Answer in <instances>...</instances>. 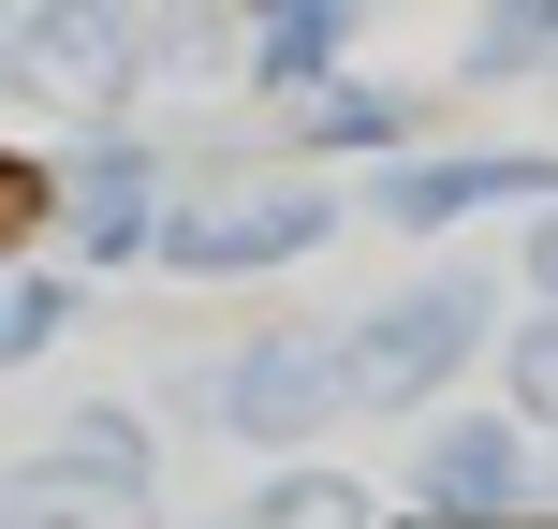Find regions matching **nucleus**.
<instances>
[{
    "label": "nucleus",
    "instance_id": "1",
    "mask_svg": "<svg viewBox=\"0 0 558 529\" xmlns=\"http://www.w3.org/2000/svg\"><path fill=\"white\" fill-rule=\"evenodd\" d=\"M471 353H485V279H426V294L353 324V383L367 397H441Z\"/></svg>",
    "mask_w": 558,
    "mask_h": 529
},
{
    "label": "nucleus",
    "instance_id": "2",
    "mask_svg": "<svg viewBox=\"0 0 558 529\" xmlns=\"http://www.w3.org/2000/svg\"><path fill=\"white\" fill-rule=\"evenodd\" d=\"M338 397H353V338H265V353H235L221 383H206V412L235 426V442H308V426L338 412Z\"/></svg>",
    "mask_w": 558,
    "mask_h": 529
},
{
    "label": "nucleus",
    "instance_id": "3",
    "mask_svg": "<svg viewBox=\"0 0 558 529\" xmlns=\"http://www.w3.org/2000/svg\"><path fill=\"white\" fill-rule=\"evenodd\" d=\"M324 221H338V206L308 192V177H265V192H235V206H177V221H162V265H192V279H235V265H294Z\"/></svg>",
    "mask_w": 558,
    "mask_h": 529
},
{
    "label": "nucleus",
    "instance_id": "4",
    "mask_svg": "<svg viewBox=\"0 0 558 529\" xmlns=\"http://www.w3.org/2000/svg\"><path fill=\"white\" fill-rule=\"evenodd\" d=\"M514 485H530V442H514L500 412H471V426H441V442H426V471H412V501L471 529V515H500Z\"/></svg>",
    "mask_w": 558,
    "mask_h": 529
},
{
    "label": "nucleus",
    "instance_id": "5",
    "mask_svg": "<svg viewBox=\"0 0 558 529\" xmlns=\"http://www.w3.org/2000/svg\"><path fill=\"white\" fill-rule=\"evenodd\" d=\"M15 74L29 88H74V104H118L133 45H118V15H88V0H45V15L15 29Z\"/></svg>",
    "mask_w": 558,
    "mask_h": 529
},
{
    "label": "nucleus",
    "instance_id": "6",
    "mask_svg": "<svg viewBox=\"0 0 558 529\" xmlns=\"http://www.w3.org/2000/svg\"><path fill=\"white\" fill-rule=\"evenodd\" d=\"M514 192H558V177H544V163H397V177H383V221H397V236H441V221L514 206Z\"/></svg>",
    "mask_w": 558,
    "mask_h": 529
},
{
    "label": "nucleus",
    "instance_id": "7",
    "mask_svg": "<svg viewBox=\"0 0 558 529\" xmlns=\"http://www.w3.org/2000/svg\"><path fill=\"white\" fill-rule=\"evenodd\" d=\"M0 529H133V485L74 471V456H29V471L0 485Z\"/></svg>",
    "mask_w": 558,
    "mask_h": 529
},
{
    "label": "nucleus",
    "instance_id": "8",
    "mask_svg": "<svg viewBox=\"0 0 558 529\" xmlns=\"http://www.w3.org/2000/svg\"><path fill=\"white\" fill-rule=\"evenodd\" d=\"M74 251H147V147H88L74 163Z\"/></svg>",
    "mask_w": 558,
    "mask_h": 529
},
{
    "label": "nucleus",
    "instance_id": "9",
    "mask_svg": "<svg viewBox=\"0 0 558 529\" xmlns=\"http://www.w3.org/2000/svg\"><path fill=\"white\" fill-rule=\"evenodd\" d=\"M235 529H367V501H353L338 471H279V485H251Z\"/></svg>",
    "mask_w": 558,
    "mask_h": 529
},
{
    "label": "nucleus",
    "instance_id": "10",
    "mask_svg": "<svg viewBox=\"0 0 558 529\" xmlns=\"http://www.w3.org/2000/svg\"><path fill=\"white\" fill-rule=\"evenodd\" d=\"M530 59H558V0H485V29H471V74L500 88V74H530Z\"/></svg>",
    "mask_w": 558,
    "mask_h": 529
},
{
    "label": "nucleus",
    "instance_id": "11",
    "mask_svg": "<svg viewBox=\"0 0 558 529\" xmlns=\"http://www.w3.org/2000/svg\"><path fill=\"white\" fill-rule=\"evenodd\" d=\"M338 15H353V0H265V74L279 88L324 74V59H338Z\"/></svg>",
    "mask_w": 558,
    "mask_h": 529
},
{
    "label": "nucleus",
    "instance_id": "12",
    "mask_svg": "<svg viewBox=\"0 0 558 529\" xmlns=\"http://www.w3.org/2000/svg\"><path fill=\"white\" fill-rule=\"evenodd\" d=\"M59 456H74V471H104V485H133V501H147V426H133V412H74V426H59Z\"/></svg>",
    "mask_w": 558,
    "mask_h": 529
},
{
    "label": "nucleus",
    "instance_id": "13",
    "mask_svg": "<svg viewBox=\"0 0 558 529\" xmlns=\"http://www.w3.org/2000/svg\"><path fill=\"white\" fill-rule=\"evenodd\" d=\"M59 324H74V294H59V279H15V309H0V353L29 368V353H45Z\"/></svg>",
    "mask_w": 558,
    "mask_h": 529
},
{
    "label": "nucleus",
    "instance_id": "14",
    "mask_svg": "<svg viewBox=\"0 0 558 529\" xmlns=\"http://www.w3.org/2000/svg\"><path fill=\"white\" fill-rule=\"evenodd\" d=\"M324 147H397V104H383V88H338V104H324Z\"/></svg>",
    "mask_w": 558,
    "mask_h": 529
},
{
    "label": "nucleus",
    "instance_id": "15",
    "mask_svg": "<svg viewBox=\"0 0 558 529\" xmlns=\"http://www.w3.org/2000/svg\"><path fill=\"white\" fill-rule=\"evenodd\" d=\"M514 383H530V412H558V294H544V324H530V368H514Z\"/></svg>",
    "mask_w": 558,
    "mask_h": 529
},
{
    "label": "nucleus",
    "instance_id": "16",
    "mask_svg": "<svg viewBox=\"0 0 558 529\" xmlns=\"http://www.w3.org/2000/svg\"><path fill=\"white\" fill-rule=\"evenodd\" d=\"M530 294H558V192H544V236H530Z\"/></svg>",
    "mask_w": 558,
    "mask_h": 529
}]
</instances>
